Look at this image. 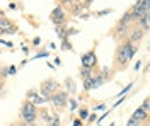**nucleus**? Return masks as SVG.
<instances>
[{
  "label": "nucleus",
  "instance_id": "nucleus-1",
  "mask_svg": "<svg viewBox=\"0 0 150 126\" xmlns=\"http://www.w3.org/2000/svg\"><path fill=\"white\" fill-rule=\"evenodd\" d=\"M135 53H137V46H135V44H131V43H125V44H121V46L118 48L116 58H118V61H120L121 65L126 67V63L135 56Z\"/></svg>",
  "mask_w": 150,
  "mask_h": 126
},
{
  "label": "nucleus",
  "instance_id": "nucleus-2",
  "mask_svg": "<svg viewBox=\"0 0 150 126\" xmlns=\"http://www.w3.org/2000/svg\"><path fill=\"white\" fill-rule=\"evenodd\" d=\"M21 116L24 119V123H34L38 113H36V106L31 102H24L21 107Z\"/></svg>",
  "mask_w": 150,
  "mask_h": 126
},
{
  "label": "nucleus",
  "instance_id": "nucleus-3",
  "mask_svg": "<svg viewBox=\"0 0 150 126\" xmlns=\"http://www.w3.org/2000/svg\"><path fill=\"white\" fill-rule=\"evenodd\" d=\"M96 55H94V51H87L85 55H82V68H91L96 65Z\"/></svg>",
  "mask_w": 150,
  "mask_h": 126
},
{
  "label": "nucleus",
  "instance_id": "nucleus-4",
  "mask_svg": "<svg viewBox=\"0 0 150 126\" xmlns=\"http://www.w3.org/2000/svg\"><path fill=\"white\" fill-rule=\"evenodd\" d=\"M50 101L53 102V106L62 107V106H65V102H67V94L65 92H58V90H56L55 94L50 97Z\"/></svg>",
  "mask_w": 150,
  "mask_h": 126
},
{
  "label": "nucleus",
  "instance_id": "nucleus-5",
  "mask_svg": "<svg viewBox=\"0 0 150 126\" xmlns=\"http://www.w3.org/2000/svg\"><path fill=\"white\" fill-rule=\"evenodd\" d=\"M51 17H53V22H55L56 26H62V24L65 22V14H63V9H62L60 5H56V9L53 10Z\"/></svg>",
  "mask_w": 150,
  "mask_h": 126
},
{
  "label": "nucleus",
  "instance_id": "nucleus-6",
  "mask_svg": "<svg viewBox=\"0 0 150 126\" xmlns=\"http://www.w3.org/2000/svg\"><path fill=\"white\" fill-rule=\"evenodd\" d=\"M28 102H31V104H34V106H36V104H45L46 101H45L43 97L38 96L36 90H29V92H28Z\"/></svg>",
  "mask_w": 150,
  "mask_h": 126
},
{
  "label": "nucleus",
  "instance_id": "nucleus-7",
  "mask_svg": "<svg viewBox=\"0 0 150 126\" xmlns=\"http://www.w3.org/2000/svg\"><path fill=\"white\" fill-rule=\"evenodd\" d=\"M143 38V31L142 29H133L130 34V43L133 44V43H137V41H140V39Z\"/></svg>",
  "mask_w": 150,
  "mask_h": 126
},
{
  "label": "nucleus",
  "instance_id": "nucleus-8",
  "mask_svg": "<svg viewBox=\"0 0 150 126\" xmlns=\"http://www.w3.org/2000/svg\"><path fill=\"white\" fill-rule=\"evenodd\" d=\"M133 119H137V121H145V119H147V118H149V114H147V113H145V111H143V109H140V107H138V109H137V111H135V113H133Z\"/></svg>",
  "mask_w": 150,
  "mask_h": 126
},
{
  "label": "nucleus",
  "instance_id": "nucleus-9",
  "mask_svg": "<svg viewBox=\"0 0 150 126\" xmlns=\"http://www.w3.org/2000/svg\"><path fill=\"white\" fill-rule=\"evenodd\" d=\"M0 29L10 31V29H14V27H12V24H10L9 19H4V17H0Z\"/></svg>",
  "mask_w": 150,
  "mask_h": 126
},
{
  "label": "nucleus",
  "instance_id": "nucleus-10",
  "mask_svg": "<svg viewBox=\"0 0 150 126\" xmlns=\"http://www.w3.org/2000/svg\"><path fill=\"white\" fill-rule=\"evenodd\" d=\"M94 87V77H89L84 80V89L85 90H91V89Z\"/></svg>",
  "mask_w": 150,
  "mask_h": 126
},
{
  "label": "nucleus",
  "instance_id": "nucleus-11",
  "mask_svg": "<svg viewBox=\"0 0 150 126\" xmlns=\"http://www.w3.org/2000/svg\"><path fill=\"white\" fill-rule=\"evenodd\" d=\"M140 26H142V29H149V15H145V17H142L140 19Z\"/></svg>",
  "mask_w": 150,
  "mask_h": 126
},
{
  "label": "nucleus",
  "instance_id": "nucleus-12",
  "mask_svg": "<svg viewBox=\"0 0 150 126\" xmlns=\"http://www.w3.org/2000/svg\"><path fill=\"white\" fill-rule=\"evenodd\" d=\"M126 126H142V123L140 121H137V119H133V118H130L128 123H126Z\"/></svg>",
  "mask_w": 150,
  "mask_h": 126
},
{
  "label": "nucleus",
  "instance_id": "nucleus-13",
  "mask_svg": "<svg viewBox=\"0 0 150 126\" xmlns=\"http://www.w3.org/2000/svg\"><path fill=\"white\" fill-rule=\"evenodd\" d=\"M89 77H92V73H91V70L89 68H82V78H89Z\"/></svg>",
  "mask_w": 150,
  "mask_h": 126
},
{
  "label": "nucleus",
  "instance_id": "nucleus-14",
  "mask_svg": "<svg viewBox=\"0 0 150 126\" xmlns=\"http://www.w3.org/2000/svg\"><path fill=\"white\" fill-rule=\"evenodd\" d=\"M50 126H60V119H58V116H53L51 119H50Z\"/></svg>",
  "mask_w": 150,
  "mask_h": 126
},
{
  "label": "nucleus",
  "instance_id": "nucleus-15",
  "mask_svg": "<svg viewBox=\"0 0 150 126\" xmlns=\"http://www.w3.org/2000/svg\"><path fill=\"white\" fill-rule=\"evenodd\" d=\"M103 82H104V78H101V77H99V78H94V87L92 89H97L99 85H103Z\"/></svg>",
  "mask_w": 150,
  "mask_h": 126
},
{
  "label": "nucleus",
  "instance_id": "nucleus-16",
  "mask_svg": "<svg viewBox=\"0 0 150 126\" xmlns=\"http://www.w3.org/2000/svg\"><path fill=\"white\" fill-rule=\"evenodd\" d=\"M131 87H133V84H128V85H126V87L123 89V90H121V92H120V94H118V96H120V97H123V96H125V94H126V92H128V90H130Z\"/></svg>",
  "mask_w": 150,
  "mask_h": 126
},
{
  "label": "nucleus",
  "instance_id": "nucleus-17",
  "mask_svg": "<svg viewBox=\"0 0 150 126\" xmlns=\"http://www.w3.org/2000/svg\"><path fill=\"white\" fill-rule=\"evenodd\" d=\"M140 109H143V111H145V113L149 114V99H145V101H143V104H142Z\"/></svg>",
  "mask_w": 150,
  "mask_h": 126
},
{
  "label": "nucleus",
  "instance_id": "nucleus-18",
  "mask_svg": "<svg viewBox=\"0 0 150 126\" xmlns=\"http://www.w3.org/2000/svg\"><path fill=\"white\" fill-rule=\"evenodd\" d=\"M67 87H68L70 92H74V90H75V84L72 82V80H67Z\"/></svg>",
  "mask_w": 150,
  "mask_h": 126
},
{
  "label": "nucleus",
  "instance_id": "nucleus-19",
  "mask_svg": "<svg viewBox=\"0 0 150 126\" xmlns=\"http://www.w3.org/2000/svg\"><path fill=\"white\" fill-rule=\"evenodd\" d=\"M87 116H89L87 109H80V119H87Z\"/></svg>",
  "mask_w": 150,
  "mask_h": 126
},
{
  "label": "nucleus",
  "instance_id": "nucleus-20",
  "mask_svg": "<svg viewBox=\"0 0 150 126\" xmlns=\"http://www.w3.org/2000/svg\"><path fill=\"white\" fill-rule=\"evenodd\" d=\"M16 72H17V68H16V67H9V68H7V73H9V75H14Z\"/></svg>",
  "mask_w": 150,
  "mask_h": 126
},
{
  "label": "nucleus",
  "instance_id": "nucleus-21",
  "mask_svg": "<svg viewBox=\"0 0 150 126\" xmlns=\"http://www.w3.org/2000/svg\"><path fill=\"white\" fill-rule=\"evenodd\" d=\"M63 49H72V46L68 44V41H63Z\"/></svg>",
  "mask_w": 150,
  "mask_h": 126
},
{
  "label": "nucleus",
  "instance_id": "nucleus-22",
  "mask_svg": "<svg viewBox=\"0 0 150 126\" xmlns=\"http://www.w3.org/2000/svg\"><path fill=\"white\" fill-rule=\"evenodd\" d=\"M77 107V102L75 101H70V109H75Z\"/></svg>",
  "mask_w": 150,
  "mask_h": 126
},
{
  "label": "nucleus",
  "instance_id": "nucleus-23",
  "mask_svg": "<svg viewBox=\"0 0 150 126\" xmlns=\"http://www.w3.org/2000/svg\"><path fill=\"white\" fill-rule=\"evenodd\" d=\"M140 68H142V63H140V61H138V63H135V70H137V72H138Z\"/></svg>",
  "mask_w": 150,
  "mask_h": 126
},
{
  "label": "nucleus",
  "instance_id": "nucleus-24",
  "mask_svg": "<svg viewBox=\"0 0 150 126\" xmlns=\"http://www.w3.org/2000/svg\"><path fill=\"white\" fill-rule=\"evenodd\" d=\"M87 119H89V121H94V119H96V114H89V116H87Z\"/></svg>",
  "mask_w": 150,
  "mask_h": 126
},
{
  "label": "nucleus",
  "instance_id": "nucleus-25",
  "mask_svg": "<svg viewBox=\"0 0 150 126\" xmlns=\"http://www.w3.org/2000/svg\"><path fill=\"white\" fill-rule=\"evenodd\" d=\"M109 12H111L109 9H108V10H103V12H99V15H104V14H109Z\"/></svg>",
  "mask_w": 150,
  "mask_h": 126
},
{
  "label": "nucleus",
  "instance_id": "nucleus-26",
  "mask_svg": "<svg viewBox=\"0 0 150 126\" xmlns=\"http://www.w3.org/2000/svg\"><path fill=\"white\" fill-rule=\"evenodd\" d=\"M74 126H80V119H75V121H74Z\"/></svg>",
  "mask_w": 150,
  "mask_h": 126
},
{
  "label": "nucleus",
  "instance_id": "nucleus-27",
  "mask_svg": "<svg viewBox=\"0 0 150 126\" xmlns=\"http://www.w3.org/2000/svg\"><path fill=\"white\" fill-rule=\"evenodd\" d=\"M22 126H36V125H34V123H24Z\"/></svg>",
  "mask_w": 150,
  "mask_h": 126
},
{
  "label": "nucleus",
  "instance_id": "nucleus-28",
  "mask_svg": "<svg viewBox=\"0 0 150 126\" xmlns=\"http://www.w3.org/2000/svg\"><path fill=\"white\" fill-rule=\"evenodd\" d=\"M2 89H4V84H2V82H0V92H2Z\"/></svg>",
  "mask_w": 150,
  "mask_h": 126
},
{
  "label": "nucleus",
  "instance_id": "nucleus-29",
  "mask_svg": "<svg viewBox=\"0 0 150 126\" xmlns=\"http://www.w3.org/2000/svg\"><path fill=\"white\" fill-rule=\"evenodd\" d=\"M4 32H5V31H4V29H0V34H4Z\"/></svg>",
  "mask_w": 150,
  "mask_h": 126
}]
</instances>
